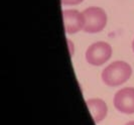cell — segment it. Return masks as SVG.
<instances>
[{
  "label": "cell",
  "instance_id": "cell-1",
  "mask_svg": "<svg viewBox=\"0 0 134 125\" xmlns=\"http://www.w3.org/2000/svg\"><path fill=\"white\" fill-rule=\"evenodd\" d=\"M132 69L129 64L116 61L106 67L102 72V81L104 84L110 87H116L124 84L130 79Z\"/></svg>",
  "mask_w": 134,
  "mask_h": 125
},
{
  "label": "cell",
  "instance_id": "cell-2",
  "mask_svg": "<svg viewBox=\"0 0 134 125\" xmlns=\"http://www.w3.org/2000/svg\"><path fill=\"white\" fill-rule=\"evenodd\" d=\"M85 18L84 31L89 33H97L103 30L107 24V14L100 7L92 6L83 11Z\"/></svg>",
  "mask_w": 134,
  "mask_h": 125
},
{
  "label": "cell",
  "instance_id": "cell-3",
  "mask_svg": "<svg viewBox=\"0 0 134 125\" xmlns=\"http://www.w3.org/2000/svg\"><path fill=\"white\" fill-rule=\"evenodd\" d=\"M112 56V47L105 41H98L88 47L86 59L92 66H102Z\"/></svg>",
  "mask_w": 134,
  "mask_h": 125
},
{
  "label": "cell",
  "instance_id": "cell-4",
  "mask_svg": "<svg viewBox=\"0 0 134 125\" xmlns=\"http://www.w3.org/2000/svg\"><path fill=\"white\" fill-rule=\"evenodd\" d=\"M115 108L124 114L134 113V88H123L114 96Z\"/></svg>",
  "mask_w": 134,
  "mask_h": 125
},
{
  "label": "cell",
  "instance_id": "cell-5",
  "mask_svg": "<svg viewBox=\"0 0 134 125\" xmlns=\"http://www.w3.org/2000/svg\"><path fill=\"white\" fill-rule=\"evenodd\" d=\"M63 19L66 32L69 34L77 33L85 26V18L83 13L76 9L63 10Z\"/></svg>",
  "mask_w": 134,
  "mask_h": 125
},
{
  "label": "cell",
  "instance_id": "cell-6",
  "mask_svg": "<svg viewBox=\"0 0 134 125\" xmlns=\"http://www.w3.org/2000/svg\"><path fill=\"white\" fill-rule=\"evenodd\" d=\"M86 104L94 119L95 123H99L107 116L108 108L106 103L101 99H89Z\"/></svg>",
  "mask_w": 134,
  "mask_h": 125
},
{
  "label": "cell",
  "instance_id": "cell-7",
  "mask_svg": "<svg viewBox=\"0 0 134 125\" xmlns=\"http://www.w3.org/2000/svg\"><path fill=\"white\" fill-rule=\"evenodd\" d=\"M83 1L84 0H62V4L63 5H77Z\"/></svg>",
  "mask_w": 134,
  "mask_h": 125
},
{
  "label": "cell",
  "instance_id": "cell-8",
  "mask_svg": "<svg viewBox=\"0 0 134 125\" xmlns=\"http://www.w3.org/2000/svg\"><path fill=\"white\" fill-rule=\"evenodd\" d=\"M125 125H134V121H130V122H128V123H126Z\"/></svg>",
  "mask_w": 134,
  "mask_h": 125
},
{
  "label": "cell",
  "instance_id": "cell-9",
  "mask_svg": "<svg viewBox=\"0 0 134 125\" xmlns=\"http://www.w3.org/2000/svg\"><path fill=\"white\" fill-rule=\"evenodd\" d=\"M132 50H133L134 52V40H133V42H132Z\"/></svg>",
  "mask_w": 134,
  "mask_h": 125
}]
</instances>
